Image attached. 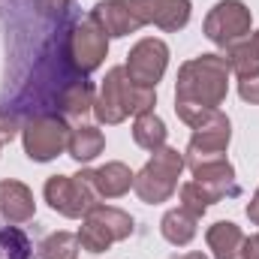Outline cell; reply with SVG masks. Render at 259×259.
Instances as JSON below:
<instances>
[{
    "mask_svg": "<svg viewBox=\"0 0 259 259\" xmlns=\"http://www.w3.org/2000/svg\"><path fill=\"white\" fill-rule=\"evenodd\" d=\"M84 175H88L94 193L100 199H121L124 193H130L133 178H136L130 172V166L121 163V160H112V163H106L100 169H84Z\"/></svg>",
    "mask_w": 259,
    "mask_h": 259,
    "instance_id": "cell-15",
    "label": "cell"
},
{
    "mask_svg": "<svg viewBox=\"0 0 259 259\" xmlns=\"http://www.w3.org/2000/svg\"><path fill=\"white\" fill-rule=\"evenodd\" d=\"M166 136H169V130H166V121L151 109V112H142V115H136V121H133V142L139 145V148H145V151H160L163 145H166Z\"/></svg>",
    "mask_w": 259,
    "mask_h": 259,
    "instance_id": "cell-20",
    "label": "cell"
},
{
    "mask_svg": "<svg viewBox=\"0 0 259 259\" xmlns=\"http://www.w3.org/2000/svg\"><path fill=\"white\" fill-rule=\"evenodd\" d=\"M244 238H247V235H244L241 226H235L232 220H220V223H214V226L205 232V241H208L214 259H238L241 250H244Z\"/></svg>",
    "mask_w": 259,
    "mask_h": 259,
    "instance_id": "cell-16",
    "label": "cell"
},
{
    "mask_svg": "<svg viewBox=\"0 0 259 259\" xmlns=\"http://www.w3.org/2000/svg\"><path fill=\"white\" fill-rule=\"evenodd\" d=\"M166 66H169V46L157 36H145L130 49L124 69H127L130 81H136L142 88H157Z\"/></svg>",
    "mask_w": 259,
    "mask_h": 259,
    "instance_id": "cell-10",
    "label": "cell"
},
{
    "mask_svg": "<svg viewBox=\"0 0 259 259\" xmlns=\"http://www.w3.org/2000/svg\"><path fill=\"white\" fill-rule=\"evenodd\" d=\"M157 106V88H142L136 81H130L124 66H112L100 84V94L94 100V118L100 124H124L130 115H142L151 112Z\"/></svg>",
    "mask_w": 259,
    "mask_h": 259,
    "instance_id": "cell-2",
    "label": "cell"
},
{
    "mask_svg": "<svg viewBox=\"0 0 259 259\" xmlns=\"http://www.w3.org/2000/svg\"><path fill=\"white\" fill-rule=\"evenodd\" d=\"M72 0H33V6L42 12V15H64L69 9Z\"/></svg>",
    "mask_w": 259,
    "mask_h": 259,
    "instance_id": "cell-25",
    "label": "cell"
},
{
    "mask_svg": "<svg viewBox=\"0 0 259 259\" xmlns=\"http://www.w3.org/2000/svg\"><path fill=\"white\" fill-rule=\"evenodd\" d=\"M0 148H3V142H0Z\"/></svg>",
    "mask_w": 259,
    "mask_h": 259,
    "instance_id": "cell-29",
    "label": "cell"
},
{
    "mask_svg": "<svg viewBox=\"0 0 259 259\" xmlns=\"http://www.w3.org/2000/svg\"><path fill=\"white\" fill-rule=\"evenodd\" d=\"M103 148H106L103 130L91 127V124H81V127H75L69 133L66 151H69V157H72L75 163H91V160H97V157L103 154Z\"/></svg>",
    "mask_w": 259,
    "mask_h": 259,
    "instance_id": "cell-19",
    "label": "cell"
},
{
    "mask_svg": "<svg viewBox=\"0 0 259 259\" xmlns=\"http://www.w3.org/2000/svg\"><path fill=\"white\" fill-rule=\"evenodd\" d=\"M184 172V154L178 148L163 145L160 151L151 154V160L136 172L133 190L145 205H160L178 190V178Z\"/></svg>",
    "mask_w": 259,
    "mask_h": 259,
    "instance_id": "cell-3",
    "label": "cell"
},
{
    "mask_svg": "<svg viewBox=\"0 0 259 259\" xmlns=\"http://www.w3.org/2000/svg\"><path fill=\"white\" fill-rule=\"evenodd\" d=\"M142 24H154L166 33L184 30L190 24V0H133Z\"/></svg>",
    "mask_w": 259,
    "mask_h": 259,
    "instance_id": "cell-12",
    "label": "cell"
},
{
    "mask_svg": "<svg viewBox=\"0 0 259 259\" xmlns=\"http://www.w3.org/2000/svg\"><path fill=\"white\" fill-rule=\"evenodd\" d=\"M178 259H208V256H205V253H196V250H193V253H184V256H178Z\"/></svg>",
    "mask_w": 259,
    "mask_h": 259,
    "instance_id": "cell-28",
    "label": "cell"
},
{
    "mask_svg": "<svg viewBox=\"0 0 259 259\" xmlns=\"http://www.w3.org/2000/svg\"><path fill=\"white\" fill-rule=\"evenodd\" d=\"M109 55V36L106 30L94 21V15H84L78 18L72 27H69V36H66V58L75 72L88 75L94 69H100V64L106 61Z\"/></svg>",
    "mask_w": 259,
    "mask_h": 259,
    "instance_id": "cell-7",
    "label": "cell"
},
{
    "mask_svg": "<svg viewBox=\"0 0 259 259\" xmlns=\"http://www.w3.org/2000/svg\"><path fill=\"white\" fill-rule=\"evenodd\" d=\"M181 208H187L190 214L202 217L214 202L238 196V181L235 175H223V178H193L187 184H181Z\"/></svg>",
    "mask_w": 259,
    "mask_h": 259,
    "instance_id": "cell-11",
    "label": "cell"
},
{
    "mask_svg": "<svg viewBox=\"0 0 259 259\" xmlns=\"http://www.w3.org/2000/svg\"><path fill=\"white\" fill-rule=\"evenodd\" d=\"M69 124L64 115H33L24 121L21 139H24V154L33 163H49L55 157H61L69 145Z\"/></svg>",
    "mask_w": 259,
    "mask_h": 259,
    "instance_id": "cell-5",
    "label": "cell"
},
{
    "mask_svg": "<svg viewBox=\"0 0 259 259\" xmlns=\"http://www.w3.org/2000/svg\"><path fill=\"white\" fill-rule=\"evenodd\" d=\"M199 226V217L190 214L187 208H172V211H166L163 214V220H160V232H163V238L169 241V244H175V247H187L190 241L196 238V229Z\"/></svg>",
    "mask_w": 259,
    "mask_h": 259,
    "instance_id": "cell-18",
    "label": "cell"
},
{
    "mask_svg": "<svg viewBox=\"0 0 259 259\" xmlns=\"http://www.w3.org/2000/svg\"><path fill=\"white\" fill-rule=\"evenodd\" d=\"M226 55V64L229 69L241 78V75H250V72H259V30L256 33H247L244 39L232 42L229 49H223Z\"/></svg>",
    "mask_w": 259,
    "mask_h": 259,
    "instance_id": "cell-21",
    "label": "cell"
},
{
    "mask_svg": "<svg viewBox=\"0 0 259 259\" xmlns=\"http://www.w3.org/2000/svg\"><path fill=\"white\" fill-rule=\"evenodd\" d=\"M238 259H259V232L250 235V238H244V250H241Z\"/></svg>",
    "mask_w": 259,
    "mask_h": 259,
    "instance_id": "cell-26",
    "label": "cell"
},
{
    "mask_svg": "<svg viewBox=\"0 0 259 259\" xmlns=\"http://www.w3.org/2000/svg\"><path fill=\"white\" fill-rule=\"evenodd\" d=\"M229 64L223 55H199L178 69L175 81V115L196 127L208 112L220 109L229 94Z\"/></svg>",
    "mask_w": 259,
    "mask_h": 259,
    "instance_id": "cell-1",
    "label": "cell"
},
{
    "mask_svg": "<svg viewBox=\"0 0 259 259\" xmlns=\"http://www.w3.org/2000/svg\"><path fill=\"white\" fill-rule=\"evenodd\" d=\"M94 84L78 78V81H69L64 84V91L58 94V112L69 118V121H81L84 115L94 112Z\"/></svg>",
    "mask_w": 259,
    "mask_h": 259,
    "instance_id": "cell-17",
    "label": "cell"
},
{
    "mask_svg": "<svg viewBox=\"0 0 259 259\" xmlns=\"http://www.w3.org/2000/svg\"><path fill=\"white\" fill-rule=\"evenodd\" d=\"M91 15L106 30V36H130V33L145 27L136 6H133V0H100L91 9Z\"/></svg>",
    "mask_w": 259,
    "mask_h": 259,
    "instance_id": "cell-13",
    "label": "cell"
},
{
    "mask_svg": "<svg viewBox=\"0 0 259 259\" xmlns=\"http://www.w3.org/2000/svg\"><path fill=\"white\" fill-rule=\"evenodd\" d=\"M42 193H46L49 208L58 211L61 217H69V220H78L94 205H100V196L94 193L84 172H78V175H52L46 181Z\"/></svg>",
    "mask_w": 259,
    "mask_h": 259,
    "instance_id": "cell-6",
    "label": "cell"
},
{
    "mask_svg": "<svg viewBox=\"0 0 259 259\" xmlns=\"http://www.w3.org/2000/svg\"><path fill=\"white\" fill-rule=\"evenodd\" d=\"M36 214V202H33V190L15 178L0 181V217L12 226H21L27 220H33Z\"/></svg>",
    "mask_w": 259,
    "mask_h": 259,
    "instance_id": "cell-14",
    "label": "cell"
},
{
    "mask_svg": "<svg viewBox=\"0 0 259 259\" xmlns=\"http://www.w3.org/2000/svg\"><path fill=\"white\" fill-rule=\"evenodd\" d=\"M21 127H24V124H21L18 112H12L9 106H6V109L0 106V142H3V145H6V142H12V139H15V133H18Z\"/></svg>",
    "mask_w": 259,
    "mask_h": 259,
    "instance_id": "cell-23",
    "label": "cell"
},
{
    "mask_svg": "<svg viewBox=\"0 0 259 259\" xmlns=\"http://www.w3.org/2000/svg\"><path fill=\"white\" fill-rule=\"evenodd\" d=\"M81 229H78V244L88 253H106L112 244L124 241L133 235V217L127 211L115 208V205H94L84 217H81Z\"/></svg>",
    "mask_w": 259,
    "mask_h": 259,
    "instance_id": "cell-4",
    "label": "cell"
},
{
    "mask_svg": "<svg viewBox=\"0 0 259 259\" xmlns=\"http://www.w3.org/2000/svg\"><path fill=\"white\" fill-rule=\"evenodd\" d=\"M78 235L72 232H52L39 241L36 247V259H78Z\"/></svg>",
    "mask_w": 259,
    "mask_h": 259,
    "instance_id": "cell-22",
    "label": "cell"
},
{
    "mask_svg": "<svg viewBox=\"0 0 259 259\" xmlns=\"http://www.w3.org/2000/svg\"><path fill=\"white\" fill-rule=\"evenodd\" d=\"M250 24H253V15H250L247 3H241V0H220L205 15L202 30H205V36L214 46L229 49L232 42H238V39H244L250 33Z\"/></svg>",
    "mask_w": 259,
    "mask_h": 259,
    "instance_id": "cell-9",
    "label": "cell"
},
{
    "mask_svg": "<svg viewBox=\"0 0 259 259\" xmlns=\"http://www.w3.org/2000/svg\"><path fill=\"white\" fill-rule=\"evenodd\" d=\"M238 97L250 106H259V72H250V75H241L238 78Z\"/></svg>",
    "mask_w": 259,
    "mask_h": 259,
    "instance_id": "cell-24",
    "label": "cell"
},
{
    "mask_svg": "<svg viewBox=\"0 0 259 259\" xmlns=\"http://www.w3.org/2000/svg\"><path fill=\"white\" fill-rule=\"evenodd\" d=\"M229 139H232V124H229V118H226L220 109L208 112V115L193 127V136H190L187 151H184V166H187V169H196L199 163L226 157Z\"/></svg>",
    "mask_w": 259,
    "mask_h": 259,
    "instance_id": "cell-8",
    "label": "cell"
},
{
    "mask_svg": "<svg viewBox=\"0 0 259 259\" xmlns=\"http://www.w3.org/2000/svg\"><path fill=\"white\" fill-rule=\"evenodd\" d=\"M247 220H250L253 226H259V190L253 193V199L247 202Z\"/></svg>",
    "mask_w": 259,
    "mask_h": 259,
    "instance_id": "cell-27",
    "label": "cell"
}]
</instances>
